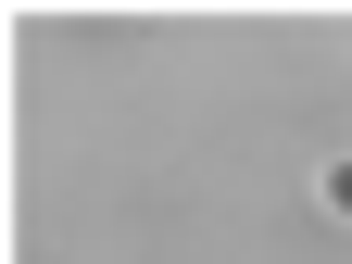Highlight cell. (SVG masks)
<instances>
[{"label": "cell", "mask_w": 352, "mask_h": 264, "mask_svg": "<svg viewBox=\"0 0 352 264\" xmlns=\"http://www.w3.org/2000/svg\"><path fill=\"white\" fill-rule=\"evenodd\" d=\"M315 201H327V214H340V227H352V151H340V164L315 176Z\"/></svg>", "instance_id": "6da1fadb"}]
</instances>
